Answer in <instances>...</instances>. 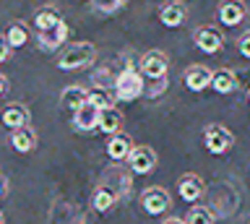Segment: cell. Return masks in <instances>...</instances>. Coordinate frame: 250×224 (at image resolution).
<instances>
[{"label":"cell","mask_w":250,"mask_h":224,"mask_svg":"<svg viewBox=\"0 0 250 224\" xmlns=\"http://www.w3.org/2000/svg\"><path fill=\"white\" fill-rule=\"evenodd\" d=\"M5 193H8V180H5L3 175H0V198H3Z\"/></svg>","instance_id":"30"},{"label":"cell","mask_w":250,"mask_h":224,"mask_svg":"<svg viewBox=\"0 0 250 224\" xmlns=\"http://www.w3.org/2000/svg\"><path fill=\"white\" fill-rule=\"evenodd\" d=\"M141 206L146 208V214H151V216H159L164 211H169V206H172V201H169V193L164 190V188H146L144 190V196H141Z\"/></svg>","instance_id":"7"},{"label":"cell","mask_w":250,"mask_h":224,"mask_svg":"<svg viewBox=\"0 0 250 224\" xmlns=\"http://www.w3.org/2000/svg\"><path fill=\"white\" fill-rule=\"evenodd\" d=\"M133 149H136V146H133L128 133H112V136H109V141H107V157L112 162L128 159Z\"/></svg>","instance_id":"13"},{"label":"cell","mask_w":250,"mask_h":224,"mask_svg":"<svg viewBox=\"0 0 250 224\" xmlns=\"http://www.w3.org/2000/svg\"><path fill=\"white\" fill-rule=\"evenodd\" d=\"M26 40H29V34H26V26H23V24H11V26H8L5 42L11 44V50L23 47V44H26Z\"/></svg>","instance_id":"22"},{"label":"cell","mask_w":250,"mask_h":224,"mask_svg":"<svg viewBox=\"0 0 250 224\" xmlns=\"http://www.w3.org/2000/svg\"><path fill=\"white\" fill-rule=\"evenodd\" d=\"M0 224H3V211H0Z\"/></svg>","instance_id":"33"},{"label":"cell","mask_w":250,"mask_h":224,"mask_svg":"<svg viewBox=\"0 0 250 224\" xmlns=\"http://www.w3.org/2000/svg\"><path fill=\"white\" fill-rule=\"evenodd\" d=\"M60 102L76 112L78 107H83L86 102H89V91H86L83 86H68V89L60 94Z\"/></svg>","instance_id":"20"},{"label":"cell","mask_w":250,"mask_h":224,"mask_svg":"<svg viewBox=\"0 0 250 224\" xmlns=\"http://www.w3.org/2000/svg\"><path fill=\"white\" fill-rule=\"evenodd\" d=\"M169 68V60L162 50H148L138 63V71L146 76V79H164Z\"/></svg>","instance_id":"5"},{"label":"cell","mask_w":250,"mask_h":224,"mask_svg":"<svg viewBox=\"0 0 250 224\" xmlns=\"http://www.w3.org/2000/svg\"><path fill=\"white\" fill-rule=\"evenodd\" d=\"M185 16H188V11H185L183 3H164L162 8H159V21H162L164 26H169V29L183 26Z\"/></svg>","instance_id":"14"},{"label":"cell","mask_w":250,"mask_h":224,"mask_svg":"<svg viewBox=\"0 0 250 224\" xmlns=\"http://www.w3.org/2000/svg\"><path fill=\"white\" fill-rule=\"evenodd\" d=\"M164 224H185V222H183V219H167Z\"/></svg>","instance_id":"32"},{"label":"cell","mask_w":250,"mask_h":224,"mask_svg":"<svg viewBox=\"0 0 250 224\" xmlns=\"http://www.w3.org/2000/svg\"><path fill=\"white\" fill-rule=\"evenodd\" d=\"M89 102H94L97 107H102V110H107V107H115V104H112V97H109L104 89H94V91H89Z\"/></svg>","instance_id":"26"},{"label":"cell","mask_w":250,"mask_h":224,"mask_svg":"<svg viewBox=\"0 0 250 224\" xmlns=\"http://www.w3.org/2000/svg\"><path fill=\"white\" fill-rule=\"evenodd\" d=\"M237 47H240V52H242V58H250V32H245V34L240 37V44H237Z\"/></svg>","instance_id":"28"},{"label":"cell","mask_w":250,"mask_h":224,"mask_svg":"<svg viewBox=\"0 0 250 224\" xmlns=\"http://www.w3.org/2000/svg\"><path fill=\"white\" fill-rule=\"evenodd\" d=\"M3 125H8L11 130L29 125V110L23 104H8L3 110Z\"/></svg>","instance_id":"18"},{"label":"cell","mask_w":250,"mask_h":224,"mask_svg":"<svg viewBox=\"0 0 250 224\" xmlns=\"http://www.w3.org/2000/svg\"><path fill=\"white\" fill-rule=\"evenodd\" d=\"M5 91H8V79L0 73V94H5Z\"/></svg>","instance_id":"31"},{"label":"cell","mask_w":250,"mask_h":224,"mask_svg":"<svg viewBox=\"0 0 250 224\" xmlns=\"http://www.w3.org/2000/svg\"><path fill=\"white\" fill-rule=\"evenodd\" d=\"M248 16V8L242 0H222L219 3V21L224 26H240Z\"/></svg>","instance_id":"11"},{"label":"cell","mask_w":250,"mask_h":224,"mask_svg":"<svg viewBox=\"0 0 250 224\" xmlns=\"http://www.w3.org/2000/svg\"><path fill=\"white\" fill-rule=\"evenodd\" d=\"M117 198L115 196V190H109L107 185H99L97 190H94V196H91V206H94V211H99V214H104V211H109L115 204H117Z\"/></svg>","instance_id":"19"},{"label":"cell","mask_w":250,"mask_h":224,"mask_svg":"<svg viewBox=\"0 0 250 224\" xmlns=\"http://www.w3.org/2000/svg\"><path fill=\"white\" fill-rule=\"evenodd\" d=\"M58 21H62V19L58 16V11L47 8V11H39V13H37V19H34V26H37V32H44V29L55 26Z\"/></svg>","instance_id":"24"},{"label":"cell","mask_w":250,"mask_h":224,"mask_svg":"<svg viewBox=\"0 0 250 224\" xmlns=\"http://www.w3.org/2000/svg\"><path fill=\"white\" fill-rule=\"evenodd\" d=\"M177 188H180V196H183L185 204H195V201L203 196V188H206V185H203V180L198 175H185Z\"/></svg>","instance_id":"15"},{"label":"cell","mask_w":250,"mask_h":224,"mask_svg":"<svg viewBox=\"0 0 250 224\" xmlns=\"http://www.w3.org/2000/svg\"><path fill=\"white\" fill-rule=\"evenodd\" d=\"M8 58H11V44L5 40H0V63H5Z\"/></svg>","instance_id":"29"},{"label":"cell","mask_w":250,"mask_h":224,"mask_svg":"<svg viewBox=\"0 0 250 224\" xmlns=\"http://www.w3.org/2000/svg\"><path fill=\"white\" fill-rule=\"evenodd\" d=\"M68 32L70 29H68L65 21H58L55 26L44 29V32H37V42H39V47H42L44 52H55V50H60L62 44H65Z\"/></svg>","instance_id":"6"},{"label":"cell","mask_w":250,"mask_h":224,"mask_svg":"<svg viewBox=\"0 0 250 224\" xmlns=\"http://www.w3.org/2000/svg\"><path fill=\"white\" fill-rule=\"evenodd\" d=\"M203 143H206V149L211 154L222 157V154H227L234 146V136L224 125L214 122V125H206V130H203Z\"/></svg>","instance_id":"3"},{"label":"cell","mask_w":250,"mask_h":224,"mask_svg":"<svg viewBox=\"0 0 250 224\" xmlns=\"http://www.w3.org/2000/svg\"><path fill=\"white\" fill-rule=\"evenodd\" d=\"M11 146L19 154H29L31 149L37 146V133L31 125H23V128H16L11 133Z\"/></svg>","instance_id":"16"},{"label":"cell","mask_w":250,"mask_h":224,"mask_svg":"<svg viewBox=\"0 0 250 224\" xmlns=\"http://www.w3.org/2000/svg\"><path fill=\"white\" fill-rule=\"evenodd\" d=\"M141 94H146V81L144 73L133 65H125V71H120L115 76V99L120 102H133Z\"/></svg>","instance_id":"1"},{"label":"cell","mask_w":250,"mask_h":224,"mask_svg":"<svg viewBox=\"0 0 250 224\" xmlns=\"http://www.w3.org/2000/svg\"><path fill=\"white\" fill-rule=\"evenodd\" d=\"M248 99H250V97H248Z\"/></svg>","instance_id":"34"},{"label":"cell","mask_w":250,"mask_h":224,"mask_svg":"<svg viewBox=\"0 0 250 224\" xmlns=\"http://www.w3.org/2000/svg\"><path fill=\"white\" fill-rule=\"evenodd\" d=\"M185 224H214V214H211L206 206H193L190 211H188Z\"/></svg>","instance_id":"23"},{"label":"cell","mask_w":250,"mask_h":224,"mask_svg":"<svg viewBox=\"0 0 250 224\" xmlns=\"http://www.w3.org/2000/svg\"><path fill=\"white\" fill-rule=\"evenodd\" d=\"M128 167L136 175H148L156 167V151L151 146H136L128 157Z\"/></svg>","instance_id":"8"},{"label":"cell","mask_w":250,"mask_h":224,"mask_svg":"<svg viewBox=\"0 0 250 224\" xmlns=\"http://www.w3.org/2000/svg\"><path fill=\"white\" fill-rule=\"evenodd\" d=\"M154 81V86L151 89H146L148 91V97H159L164 89H167V76H164V79H151Z\"/></svg>","instance_id":"27"},{"label":"cell","mask_w":250,"mask_h":224,"mask_svg":"<svg viewBox=\"0 0 250 224\" xmlns=\"http://www.w3.org/2000/svg\"><path fill=\"white\" fill-rule=\"evenodd\" d=\"M99 185H107L109 190H115V196L117 198H125L130 193V172L125 167H107L104 169V175H102V183Z\"/></svg>","instance_id":"4"},{"label":"cell","mask_w":250,"mask_h":224,"mask_svg":"<svg viewBox=\"0 0 250 224\" xmlns=\"http://www.w3.org/2000/svg\"><path fill=\"white\" fill-rule=\"evenodd\" d=\"M120 125H123V115L117 112L115 107L102 110V118H99V130L102 133H120Z\"/></svg>","instance_id":"21"},{"label":"cell","mask_w":250,"mask_h":224,"mask_svg":"<svg viewBox=\"0 0 250 224\" xmlns=\"http://www.w3.org/2000/svg\"><path fill=\"white\" fill-rule=\"evenodd\" d=\"M183 81H185V86L190 91H203V89L211 86V81H214V71L206 68V65H190L185 71Z\"/></svg>","instance_id":"12"},{"label":"cell","mask_w":250,"mask_h":224,"mask_svg":"<svg viewBox=\"0 0 250 224\" xmlns=\"http://www.w3.org/2000/svg\"><path fill=\"white\" fill-rule=\"evenodd\" d=\"M193 42H195V47H198L201 52H206V55H214V52L222 50L224 37H222V32H219L216 26L208 24V26H201L198 32H195Z\"/></svg>","instance_id":"9"},{"label":"cell","mask_w":250,"mask_h":224,"mask_svg":"<svg viewBox=\"0 0 250 224\" xmlns=\"http://www.w3.org/2000/svg\"><path fill=\"white\" fill-rule=\"evenodd\" d=\"M94 58H97V50L91 42H70L68 47H62L58 68L60 71H81V68H89L94 63Z\"/></svg>","instance_id":"2"},{"label":"cell","mask_w":250,"mask_h":224,"mask_svg":"<svg viewBox=\"0 0 250 224\" xmlns=\"http://www.w3.org/2000/svg\"><path fill=\"white\" fill-rule=\"evenodd\" d=\"M237 73L229 71V68H222V71H214V81H211V89L216 94H232L237 89Z\"/></svg>","instance_id":"17"},{"label":"cell","mask_w":250,"mask_h":224,"mask_svg":"<svg viewBox=\"0 0 250 224\" xmlns=\"http://www.w3.org/2000/svg\"><path fill=\"white\" fill-rule=\"evenodd\" d=\"M99 118H102V107H97L94 102H86L83 107H78L73 112V125L81 133H89V130L99 128Z\"/></svg>","instance_id":"10"},{"label":"cell","mask_w":250,"mask_h":224,"mask_svg":"<svg viewBox=\"0 0 250 224\" xmlns=\"http://www.w3.org/2000/svg\"><path fill=\"white\" fill-rule=\"evenodd\" d=\"M94 8H97V13H104V16H112V13H117L120 8H125V3L128 0H91Z\"/></svg>","instance_id":"25"}]
</instances>
